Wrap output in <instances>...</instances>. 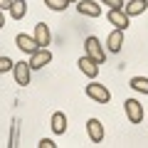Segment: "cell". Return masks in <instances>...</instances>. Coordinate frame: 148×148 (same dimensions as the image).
<instances>
[{"label":"cell","mask_w":148,"mask_h":148,"mask_svg":"<svg viewBox=\"0 0 148 148\" xmlns=\"http://www.w3.org/2000/svg\"><path fill=\"white\" fill-rule=\"evenodd\" d=\"M84 52H86V57H91L99 64H104V59H106V52H104V47H101L99 37H86L84 40Z\"/></svg>","instance_id":"6da1fadb"},{"label":"cell","mask_w":148,"mask_h":148,"mask_svg":"<svg viewBox=\"0 0 148 148\" xmlns=\"http://www.w3.org/2000/svg\"><path fill=\"white\" fill-rule=\"evenodd\" d=\"M52 62V52H49L47 47H40V49H35V52L30 54V69H42V67H47V64Z\"/></svg>","instance_id":"7a4b0ae2"},{"label":"cell","mask_w":148,"mask_h":148,"mask_svg":"<svg viewBox=\"0 0 148 148\" xmlns=\"http://www.w3.org/2000/svg\"><path fill=\"white\" fill-rule=\"evenodd\" d=\"M86 96L94 99L96 104H109L111 101V91L104 84H86Z\"/></svg>","instance_id":"3957f363"},{"label":"cell","mask_w":148,"mask_h":148,"mask_svg":"<svg viewBox=\"0 0 148 148\" xmlns=\"http://www.w3.org/2000/svg\"><path fill=\"white\" fill-rule=\"evenodd\" d=\"M126 119L131 123H141L143 121V106L138 104V99H126Z\"/></svg>","instance_id":"277c9868"},{"label":"cell","mask_w":148,"mask_h":148,"mask_svg":"<svg viewBox=\"0 0 148 148\" xmlns=\"http://www.w3.org/2000/svg\"><path fill=\"white\" fill-rule=\"evenodd\" d=\"M30 72H32V69H30L27 62H15V64H12V74H15V82L20 86L30 84Z\"/></svg>","instance_id":"5b68a950"},{"label":"cell","mask_w":148,"mask_h":148,"mask_svg":"<svg viewBox=\"0 0 148 148\" xmlns=\"http://www.w3.org/2000/svg\"><path fill=\"white\" fill-rule=\"evenodd\" d=\"M77 64H79V72L84 74V77H89V79H94L96 74H99V67H101L99 62H94V59L86 57V54H84V57H79V62H77Z\"/></svg>","instance_id":"8992f818"},{"label":"cell","mask_w":148,"mask_h":148,"mask_svg":"<svg viewBox=\"0 0 148 148\" xmlns=\"http://www.w3.org/2000/svg\"><path fill=\"white\" fill-rule=\"evenodd\" d=\"M77 10L86 17H101V5L94 0H77Z\"/></svg>","instance_id":"52a82bcc"},{"label":"cell","mask_w":148,"mask_h":148,"mask_svg":"<svg viewBox=\"0 0 148 148\" xmlns=\"http://www.w3.org/2000/svg\"><path fill=\"white\" fill-rule=\"evenodd\" d=\"M32 37H35V42L40 45V47H47L49 40H52V32H49L47 22H37V25H35V32H32Z\"/></svg>","instance_id":"ba28073f"},{"label":"cell","mask_w":148,"mask_h":148,"mask_svg":"<svg viewBox=\"0 0 148 148\" xmlns=\"http://www.w3.org/2000/svg\"><path fill=\"white\" fill-rule=\"evenodd\" d=\"M86 131H89V141L91 143L104 141V126H101L99 119H89V121H86Z\"/></svg>","instance_id":"9c48e42d"},{"label":"cell","mask_w":148,"mask_h":148,"mask_svg":"<svg viewBox=\"0 0 148 148\" xmlns=\"http://www.w3.org/2000/svg\"><path fill=\"white\" fill-rule=\"evenodd\" d=\"M109 22L116 30H126L128 27V15L123 10H119V8H114V10H109Z\"/></svg>","instance_id":"30bf717a"},{"label":"cell","mask_w":148,"mask_h":148,"mask_svg":"<svg viewBox=\"0 0 148 148\" xmlns=\"http://www.w3.org/2000/svg\"><path fill=\"white\" fill-rule=\"evenodd\" d=\"M15 45L22 49V52H27V54H32L35 49H40V45L35 42V37H30V35H17L15 37Z\"/></svg>","instance_id":"8fae6325"},{"label":"cell","mask_w":148,"mask_h":148,"mask_svg":"<svg viewBox=\"0 0 148 148\" xmlns=\"http://www.w3.org/2000/svg\"><path fill=\"white\" fill-rule=\"evenodd\" d=\"M146 8H148V0H128V5H123L121 10L126 12L128 17H133V15H141V12H146Z\"/></svg>","instance_id":"7c38bea8"},{"label":"cell","mask_w":148,"mask_h":148,"mask_svg":"<svg viewBox=\"0 0 148 148\" xmlns=\"http://www.w3.org/2000/svg\"><path fill=\"white\" fill-rule=\"evenodd\" d=\"M106 47H109V52H121L123 47V30H114L109 35V40H106Z\"/></svg>","instance_id":"4fadbf2b"},{"label":"cell","mask_w":148,"mask_h":148,"mask_svg":"<svg viewBox=\"0 0 148 148\" xmlns=\"http://www.w3.org/2000/svg\"><path fill=\"white\" fill-rule=\"evenodd\" d=\"M52 131L57 133V136H62V133L67 131V116H64L62 111H54L52 114Z\"/></svg>","instance_id":"5bb4252c"},{"label":"cell","mask_w":148,"mask_h":148,"mask_svg":"<svg viewBox=\"0 0 148 148\" xmlns=\"http://www.w3.org/2000/svg\"><path fill=\"white\" fill-rule=\"evenodd\" d=\"M10 15H12V20H22V17L27 15V3H25V0H12Z\"/></svg>","instance_id":"9a60e30c"},{"label":"cell","mask_w":148,"mask_h":148,"mask_svg":"<svg viewBox=\"0 0 148 148\" xmlns=\"http://www.w3.org/2000/svg\"><path fill=\"white\" fill-rule=\"evenodd\" d=\"M128 86L133 91H138V94H148V77H133L128 82Z\"/></svg>","instance_id":"2e32d148"},{"label":"cell","mask_w":148,"mask_h":148,"mask_svg":"<svg viewBox=\"0 0 148 148\" xmlns=\"http://www.w3.org/2000/svg\"><path fill=\"white\" fill-rule=\"evenodd\" d=\"M45 5H47L49 10H54V12H62L64 8L69 5V0H45Z\"/></svg>","instance_id":"e0dca14e"},{"label":"cell","mask_w":148,"mask_h":148,"mask_svg":"<svg viewBox=\"0 0 148 148\" xmlns=\"http://www.w3.org/2000/svg\"><path fill=\"white\" fill-rule=\"evenodd\" d=\"M12 64H15V62H12L10 57H0V74L10 72V69H12Z\"/></svg>","instance_id":"ac0fdd59"},{"label":"cell","mask_w":148,"mask_h":148,"mask_svg":"<svg viewBox=\"0 0 148 148\" xmlns=\"http://www.w3.org/2000/svg\"><path fill=\"white\" fill-rule=\"evenodd\" d=\"M101 3H104V5H109L111 10H114V8H119V10H121V8H123V0H101Z\"/></svg>","instance_id":"d6986e66"},{"label":"cell","mask_w":148,"mask_h":148,"mask_svg":"<svg viewBox=\"0 0 148 148\" xmlns=\"http://www.w3.org/2000/svg\"><path fill=\"white\" fill-rule=\"evenodd\" d=\"M40 148H57V143L49 141V138H42V141H40Z\"/></svg>","instance_id":"ffe728a7"},{"label":"cell","mask_w":148,"mask_h":148,"mask_svg":"<svg viewBox=\"0 0 148 148\" xmlns=\"http://www.w3.org/2000/svg\"><path fill=\"white\" fill-rule=\"evenodd\" d=\"M12 0H0V10H10Z\"/></svg>","instance_id":"44dd1931"},{"label":"cell","mask_w":148,"mask_h":148,"mask_svg":"<svg viewBox=\"0 0 148 148\" xmlns=\"http://www.w3.org/2000/svg\"><path fill=\"white\" fill-rule=\"evenodd\" d=\"M3 27H5V12L0 10V30H3Z\"/></svg>","instance_id":"7402d4cb"},{"label":"cell","mask_w":148,"mask_h":148,"mask_svg":"<svg viewBox=\"0 0 148 148\" xmlns=\"http://www.w3.org/2000/svg\"><path fill=\"white\" fill-rule=\"evenodd\" d=\"M69 3H77V0H69Z\"/></svg>","instance_id":"603a6c76"}]
</instances>
